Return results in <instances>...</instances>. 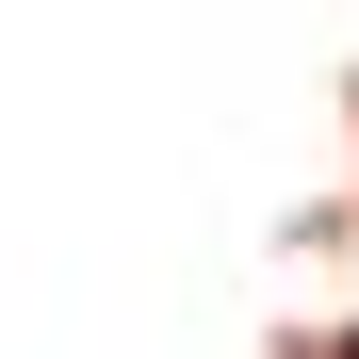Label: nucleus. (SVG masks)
I'll return each mask as SVG.
<instances>
[{
  "mask_svg": "<svg viewBox=\"0 0 359 359\" xmlns=\"http://www.w3.org/2000/svg\"><path fill=\"white\" fill-rule=\"evenodd\" d=\"M343 359H359V343H343Z\"/></svg>",
  "mask_w": 359,
  "mask_h": 359,
  "instance_id": "f257e3e1",
  "label": "nucleus"
}]
</instances>
